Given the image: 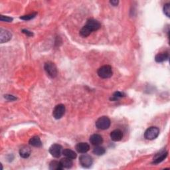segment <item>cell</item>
I'll use <instances>...</instances> for the list:
<instances>
[{
    "label": "cell",
    "instance_id": "1",
    "mask_svg": "<svg viewBox=\"0 0 170 170\" xmlns=\"http://www.w3.org/2000/svg\"><path fill=\"white\" fill-rule=\"evenodd\" d=\"M101 27V25L96 20L90 19L86 22V24L83 27L80 31V35L83 37H86L90 35L93 31H97Z\"/></svg>",
    "mask_w": 170,
    "mask_h": 170
},
{
    "label": "cell",
    "instance_id": "2",
    "mask_svg": "<svg viewBox=\"0 0 170 170\" xmlns=\"http://www.w3.org/2000/svg\"><path fill=\"white\" fill-rule=\"evenodd\" d=\"M99 76L102 78H108L112 76L113 72L111 66L104 65L100 67L97 71Z\"/></svg>",
    "mask_w": 170,
    "mask_h": 170
},
{
    "label": "cell",
    "instance_id": "3",
    "mask_svg": "<svg viewBox=\"0 0 170 170\" xmlns=\"http://www.w3.org/2000/svg\"><path fill=\"white\" fill-rule=\"evenodd\" d=\"M110 120L107 116H102L96 120V126L99 130H107L110 126Z\"/></svg>",
    "mask_w": 170,
    "mask_h": 170
},
{
    "label": "cell",
    "instance_id": "4",
    "mask_svg": "<svg viewBox=\"0 0 170 170\" xmlns=\"http://www.w3.org/2000/svg\"><path fill=\"white\" fill-rule=\"evenodd\" d=\"M159 134V128L155 126H152L146 130L144 133V137L146 139H149V140H153V139L157 138Z\"/></svg>",
    "mask_w": 170,
    "mask_h": 170
},
{
    "label": "cell",
    "instance_id": "5",
    "mask_svg": "<svg viewBox=\"0 0 170 170\" xmlns=\"http://www.w3.org/2000/svg\"><path fill=\"white\" fill-rule=\"evenodd\" d=\"M44 68L49 76L51 77V78H55L56 77V75L58 74V71L55 63L51 61L47 62L45 64Z\"/></svg>",
    "mask_w": 170,
    "mask_h": 170
},
{
    "label": "cell",
    "instance_id": "6",
    "mask_svg": "<svg viewBox=\"0 0 170 170\" xmlns=\"http://www.w3.org/2000/svg\"><path fill=\"white\" fill-rule=\"evenodd\" d=\"M79 162L83 168H89L92 165V157L88 154H82L79 157Z\"/></svg>",
    "mask_w": 170,
    "mask_h": 170
},
{
    "label": "cell",
    "instance_id": "7",
    "mask_svg": "<svg viewBox=\"0 0 170 170\" xmlns=\"http://www.w3.org/2000/svg\"><path fill=\"white\" fill-rule=\"evenodd\" d=\"M65 110L66 109L65 105L62 104H58L55 107L53 112H52V115H53V117L55 119H60L65 114Z\"/></svg>",
    "mask_w": 170,
    "mask_h": 170
},
{
    "label": "cell",
    "instance_id": "8",
    "mask_svg": "<svg viewBox=\"0 0 170 170\" xmlns=\"http://www.w3.org/2000/svg\"><path fill=\"white\" fill-rule=\"evenodd\" d=\"M62 146L57 144V143H54L52 144L49 148V153L51 154V156L52 157H54L55 158H58L60 156H61V154L63 153L62 152Z\"/></svg>",
    "mask_w": 170,
    "mask_h": 170
},
{
    "label": "cell",
    "instance_id": "9",
    "mask_svg": "<svg viewBox=\"0 0 170 170\" xmlns=\"http://www.w3.org/2000/svg\"><path fill=\"white\" fill-rule=\"evenodd\" d=\"M11 36H12L11 33L7 30L3 29H1V30H0V41H1L2 43L9 41L11 39Z\"/></svg>",
    "mask_w": 170,
    "mask_h": 170
},
{
    "label": "cell",
    "instance_id": "10",
    "mask_svg": "<svg viewBox=\"0 0 170 170\" xmlns=\"http://www.w3.org/2000/svg\"><path fill=\"white\" fill-rule=\"evenodd\" d=\"M90 142L93 146H100L103 142V138L100 134H93L90 137Z\"/></svg>",
    "mask_w": 170,
    "mask_h": 170
},
{
    "label": "cell",
    "instance_id": "11",
    "mask_svg": "<svg viewBox=\"0 0 170 170\" xmlns=\"http://www.w3.org/2000/svg\"><path fill=\"white\" fill-rule=\"evenodd\" d=\"M123 138V133L122 132L117 129L112 131L110 133V138L112 141L114 142H118L120 141Z\"/></svg>",
    "mask_w": 170,
    "mask_h": 170
},
{
    "label": "cell",
    "instance_id": "12",
    "mask_svg": "<svg viewBox=\"0 0 170 170\" xmlns=\"http://www.w3.org/2000/svg\"><path fill=\"white\" fill-rule=\"evenodd\" d=\"M76 150L79 153L85 154L89 151L90 146L87 143L81 142V143H78L76 146Z\"/></svg>",
    "mask_w": 170,
    "mask_h": 170
},
{
    "label": "cell",
    "instance_id": "13",
    "mask_svg": "<svg viewBox=\"0 0 170 170\" xmlns=\"http://www.w3.org/2000/svg\"><path fill=\"white\" fill-rule=\"evenodd\" d=\"M31 154V149L27 146H23L20 150V155L23 158H27Z\"/></svg>",
    "mask_w": 170,
    "mask_h": 170
},
{
    "label": "cell",
    "instance_id": "14",
    "mask_svg": "<svg viewBox=\"0 0 170 170\" xmlns=\"http://www.w3.org/2000/svg\"><path fill=\"white\" fill-rule=\"evenodd\" d=\"M167 156H168L167 152H160V154H157L154 158L153 163L155 164L161 163V161H163L165 159V157Z\"/></svg>",
    "mask_w": 170,
    "mask_h": 170
},
{
    "label": "cell",
    "instance_id": "15",
    "mask_svg": "<svg viewBox=\"0 0 170 170\" xmlns=\"http://www.w3.org/2000/svg\"><path fill=\"white\" fill-rule=\"evenodd\" d=\"M29 143L30 145L35 147V148H40V147L42 146V142L41 141L40 138L39 136H37L30 139Z\"/></svg>",
    "mask_w": 170,
    "mask_h": 170
},
{
    "label": "cell",
    "instance_id": "16",
    "mask_svg": "<svg viewBox=\"0 0 170 170\" xmlns=\"http://www.w3.org/2000/svg\"><path fill=\"white\" fill-rule=\"evenodd\" d=\"M169 58V54L167 52H161V53H158L156 57H155V60L157 63H163L165 60H167Z\"/></svg>",
    "mask_w": 170,
    "mask_h": 170
},
{
    "label": "cell",
    "instance_id": "17",
    "mask_svg": "<svg viewBox=\"0 0 170 170\" xmlns=\"http://www.w3.org/2000/svg\"><path fill=\"white\" fill-rule=\"evenodd\" d=\"M60 164H61L63 168H67V169L71 168L72 166H73V164L72 159H70V158H68V157L63 158V159L60 160Z\"/></svg>",
    "mask_w": 170,
    "mask_h": 170
},
{
    "label": "cell",
    "instance_id": "18",
    "mask_svg": "<svg viewBox=\"0 0 170 170\" xmlns=\"http://www.w3.org/2000/svg\"><path fill=\"white\" fill-rule=\"evenodd\" d=\"M63 154L64 155V156H65L66 157L70 158V159L74 160L77 157V155L75 153L73 150H71L70 149H65L63 151Z\"/></svg>",
    "mask_w": 170,
    "mask_h": 170
},
{
    "label": "cell",
    "instance_id": "19",
    "mask_svg": "<svg viewBox=\"0 0 170 170\" xmlns=\"http://www.w3.org/2000/svg\"><path fill=\"white\" fill-rule=\"evenodd\" d=\"M49 169L51 170H61L63 168L60 161H52L49 164Z\"/></svg>",
    "mask_w": 170,
    "mask_h": 170
},
{
    "label": "cell",
    "instance_id": "20",
    "mask_svg": "<svg viewBox=\"0 0 170 170\" xmlns=\"http://www.w3.org/2000/svg\"><path fill=\"white\" fill-rule=\"evenodd\" d=\"M106 152L105 149L103 147H101L100 146H96L95 148L93 149V153L96 155V156H103Z\"/></svg>",
    "mask_w": 170,
    "mask_h": 170
},
{
    "label": "cell",
    "instance_id": "21",
    "mask_svg": "<svg viewBox=\"0 0 170 170\" xmlns=\"http://www.w3.org/2000/svg\"><path fill=\"white\" fill-rule=\"evenodd\" d=\"M36 15H37L36 13H32V14L26 15V16H22V17H20V19H21V20H23L27 21V20H31V19L35 17L36 16Z\"/></svg>",
    "mask_w": 170,
    "mask_h": 170
},
{
    "label": "cell",
    "instance_id": "22",
    "mask_svg": "<svg viewBox=\"0 0 170 170\" xmlns=\"http://www.w3.org/2000/svg\"><path fill=\"white\" fill-rule=\"evenodd\" d=\"M124 96H125V94H124L123 92H116L114 94V95H113V98H112L111 100H118L119 98L124 97Z\"/></svg>",
    "mask_w": 170,
    "mask_h": 170
},
{
    "label": "cell",
    "instance_id": "23",
    "mask_svg": "<svg viewBox=\"0 0 170 170\" xmlns=\"http://www.w3.org/2000/svg\"><path fill=\"white\" fill-rule=\"evenodd\" d=\"M164 12L166 16L168 17L170 16V4L169 3H166L164 7Z\"/></svg>",
    "mask_w": 170,
    "mask_h": 170
},
{
    "label": "cell",
    "instance_id": "24",
    "mask_svg": "<svg viewBox=\"0 0 170 170\" xmlns=\"http://www.w3.org/2000/svg\"><path fill=\"white\" fill-rule=\"evenodd\" d=\"M0 20L2 21H6V22H11L13 21V19L7 17V16H1L0 17Z\"/></svg>",
    "mask_w": 170,
    "mask_h": 170
},
{
    "label": "cell",
    "instance_id": "25",
    "mask_svg": "<svg viewBox=\"0 0 170 170\" xmlns=\"http://www.w3.org/2000/svg\"><path fill=\"white\" fill-rule=\"evenodd\" d=\"M5 99L7 100H11V101H12V100H16L17 99V98L16 97H14L12 95H8V94H6V95H5L4 96Z\"/></svg>",
    "mask_w": 170,
    "mask_h": 170
},
{
    "label": "cell",
    "instance_id": "26",
    "mask_svg": "<svg viewBox=\"0 0 170 170\" xmlns=\"http://www.w3.org/2000/svg\"><path fill=\"white\" fill-rule=\"evenodd\" d=\"M22 31H23V33H24L26 34V35H27V36H33V33H32V32H30V31H29L28 30L24 29V30H23Z\"/></svg>",
    "mask_w": 170,
    "mask_h": 170
},
{
    "label": "cell",
    "instance_id": "27",
    "mask_svg": "<svg viewBox=\"0 0 170 170\" xmlns=\"http://www.w3.org/2000/svg\"><path fill=\"white\" fill-rule=\"evenodd\" d=\"M110 3L113 6H116L118 4V1H110Z\"/></svg>",
    "mask_w": 170,
    "mask_h": 170
}]
</instances>
